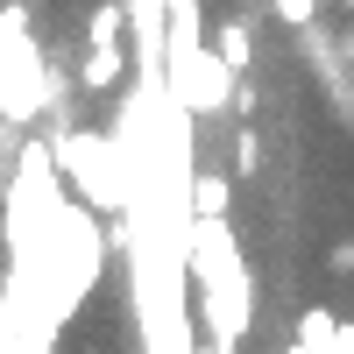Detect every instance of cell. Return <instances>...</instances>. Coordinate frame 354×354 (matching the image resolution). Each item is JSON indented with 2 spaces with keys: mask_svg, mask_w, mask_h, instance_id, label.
I'll list each match as a JSON object with an SVG mask.
<instances>
[{
  "mask_svg": "<svg viewBox=\"0 0 354 354\" xmlns=\"http://www.w3.org/2000/svg\"><path fill=\"white\" fill-rule=\"evenodd\" d=\"M113 78H121V50H93L85 57V93H106Z\"/></svg>",
  "mask_w": 354,
  "mask_h": 354,
  "instance_id": "5b68a950",
  "label": "cell"
},
{
  "mask_svg": "<svg viewBox=\"0 0 354 354\" xmlns=\"http://www.w3.org/2000/svg\"><path fill=\"white\" fill-rule=\"evenodd\" d=\"M85 43H93V50H121V0H100V8H93Z\"/></svg>",
  "mask_w": 354,
  "mask_h": 354,
  "instance_id": "277c9868",
  "label": "cell"
},
{
  "mask_svg": "<svg viewBox=\"0 0 354 354\" xmlns=\"http://www.w3.org/2000/svg\"><path fill=\"white\" fill-rule=\"evenodd\" d=\"M43 106H50V64L36 50L28 8L8 0V8H0V113H8L15 128H28Z\"/></svg>",
  "mask_w": 354,
  "mask_h": 354,
  "instance_id": "6da1fadb",
  "label": "cell"
},
{
  "mask_svg": "<svg viewBox=\"0 0 354 354\" xmlns=\"http://www.w3.org/2000/svg\"><path fill=\"white\" fill-rule=\"evenodd\" d=\"M326 354H354V326H347V333H340V340H333Z\"/></svg>",
  "mask_w": 354,
  "mask_h": 354,
  "instance_id": "9c48e42d",
  "label": "cell"
},
{
  "mask_svg": "<svg viewBox=\"0 0 354 354\" xmlns=\"http://www.w3.org/2000/svg\"><path fill=\"white\" fill-rule=\"evenodd\" d=\"M326 270H333V277H354V241H340V248L326 255Z\"/></svg>",
  "mask_w": 354,
  "mask_h": 354,
  "instance_id": "ba28073f",
  "label": "cell"
},
{
  "mask_svg": "<svg viewBox=\"0 0 354 354\" xmlns=\"http://www.w3.org/2000/svg\"><path fill=\"white\" fill-rule=\"evenodd\" d=\"M340 57H347V64H354V28H347V36H340Z\"/></svg>",
  "mask_w": 354,
  "mask_h": 354,
  "instance_id": "30bf717a",
  "label": "cell"
},
{
  "mask_svg": "<svg viewBox=\"0 0 354 354\" xmlns=\"http://www.w3.org/2000/svg\"><path fill=\"white\" fill-rule=\"evenodd\" d=\"M227 205H234L227 177H220V170H198V177H192V220H227Z\"/></svg>",
  "mask_w": 354,
  "mask_h": 354,
  "instance_id": "3957f363",
  "label": "cell"
},
{
  "mask_svg": "<svg viewBox=\"0 0 354 354\" xmlns=\"http://www.w3.org/2000/svg\"><path fill=\"white\" fill-rule=\"evenodd\" d=\"M213 50H220V64H227V71H248V57H255L248 21H241V15H227V21L213 28Z\"/></svg>",
  "mask_w": 354,
  "mask_h": 354,
  "instance_id": "7a4b0ae2",
  "label": "cell"
},
{
  "mask_svg": "<svg viewBox=\"0 0 354 354\" xmlns=\"http://www.w3.org/2000/svg\"><path fill=\"white\" fill-rule=\"evenodd\" d=\"M312 15H319V0H277V21L298 36V28H312Z\"/></svg>",
  "mask_w": 354,
  "mask_h": 354,
  "instance_id": "8992f818",
  "label": "cell"
},
{
  "mask_svg": "<svg viewBox=\"0 0 354 354\" xmlns=\"http://www.w3.org/2000/svg\"><path fill=\"white\" fill-rule=\"evenodd\" d=\"M347 8H354V0H347Z\"/></svg>",
  "mask_w": 354,
  "mask_h": 354,
  "instance_id": "7c38bea8",
  "label": "cell"
},
{
  "mask_svg": "<svg viewBox=\"0 0 354 354\" xmlns=\"http://www.w3.org/2000/svg\"><path fill=\"white\" fill-rule=\"evenodd\" d=\"M8 128H15V121H8V113H0V156H8Z\"/></svg>",
  "mask_w": 354,
  "mask_h": 354,
  "instance_id": "8fae6325",
  "label": "cell"
},
{
  "mask_svg": "<svg viewBox=\"0 0 354 354\" xmlns=\"http://www.w3.org/2000/svg\"><path fill=\"white\" fill-rule=\"evenodd\" d=\"M255 163H262V135H234V170L248 177Z\"/></svg>",
  "mask_w": 354,
  "mask_h": 354,
  "instance_id": "52a82bcc",
  "label": "cell"
}]
</instances>
